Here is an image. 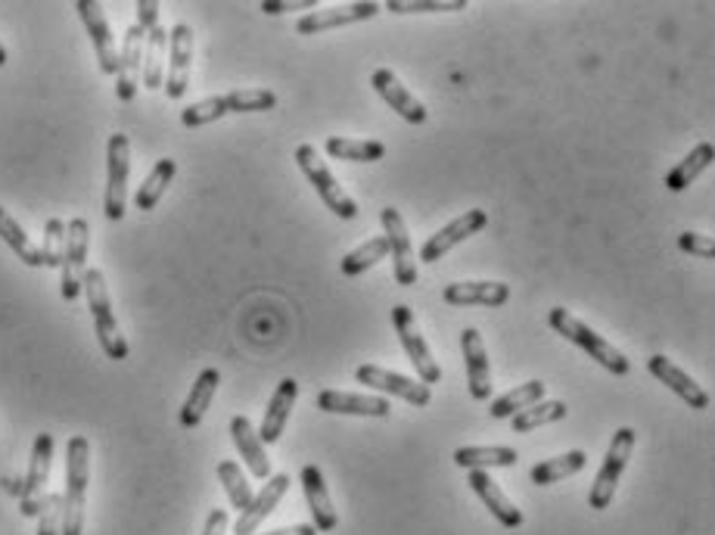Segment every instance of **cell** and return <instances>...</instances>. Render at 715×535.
<instances>
[{
	"label": "cell",
	"instance_id": "obj_1",
	"mask_svg": "<svg viewBox=\"0 0 715 535\" xmlns=\"http://www.w3.org/2000/svg\"><path fill=\"white\" fill-rule=\"evenodd\" d=\"M88 479H91V443L85 436H72L66 445V492H62L60 535L85 533Z\"/></svg>",
	"mask_w": 715,
	"mask_h": 535
},
{
	"label": "cell",
	"instance_id": "obj_2",
	"mask_svg": "<svg viewBox=\"0 0 715 535\" xmlns=\"http://www.w3.org/2000/svg\"><path fill=\"white\" fill-rule=\"evenodd\" d=\"M81 290L88 296V308H91L93 315V330H97V339H100V349H103L107 358H112V361H125V358H128V339L122 337L119 321H116V315H112V299H109V287L103 271H100V268H88Z\"/></svg>",
	"mask_w": 715,
	"mask_h": 535
},
{
	"label": "cell",
	"instance_id": "obj_3",
	"mask_svg": "<svg viewBox=\"0 0 715 535\" xmlns=\"http://www.w3.org/2000/svg\"><path fill=\"white\" fill-rule=\"evenodd\" d=\"M275 107V91H268V88H246V91L221 93V97H209V100H199L193 107H187L181 112V125L183 128H202V125L225 119L230 112H268V109Z\"/></svg>",
	"mask_w": 715,
	"mask_h": 535
},
{
	"label": "cell",
	"instance_id": "obj_4",
	"mask_svg": "<svg viewBox=\"0 0 715 535\" xmlns=\"http://www.w3.org/2000/svg\"><path fill=\"white\" fill-rule=\"evenodd\" d=\"M548 324L569 343H576L582 353H588V358H594L597 365H604L609 374H616V377H625L628 370H632V361L625 358L613 343L600 337V334H594L592 327L585 321H578L576 315H569L566 308H550Z\"/></svg>",
	"mask_w": 715,
	"mask_h": 535
},
{
	"label": "cell",
	"instance_id": "obj_5",
	"mask_svg": "<svg viewBox=\"0 0 715 535\" xmlns=\"http://www.w3.org/2000/svg\"><path fill=\"white\" fill-rule=\"evenodd\" d=\"M635 443H638V436H635V429L632 427H619L613 433V439H609L607 448V458L600 464V470H597V479H594L592 495H588V505L594 511H607L613 505V495L619 489V476L628 467V458H632V452H635Z\"/></svg>",
	"mask_w": 715,
	"mask_h": 535
},
{
	"label": "cell",
	"instance_id": "obj_6",
	"mask_svg": "<svg viewBox=\"0 0 715 535\" xmlns=\"http://www.w3.org/2000/svg\"><path fill=\"white\" fill-rule=\"evenodd\" d=\"M296 162H299V169L305 171V178L315 184V190H318V197L324 199V206L336 215V218H342V221H351L355 215H358V206H355V199L342 190V184L336 181L334 171L327 169V162L320 159L318 150L311 147V143H302V147H296Z\"/></svg>",
	"mask_w": 715,
	"mask_h": 535
},
{
	"label": "cell",
	"instance_id": "obj_7",
	"mask_svg": "<svg viewBox=\"0 0 715 535\" xmlns=\"http://www.w3.org/2000/svg\"><path fill=\"white\" fill-rule=\"evenodd\" d=\"M128 175H131V140L128 135H112L107 143V199H103V212L109 221L125 218Z\"/></svg>",
	"mask_w": 715,
	"mask_h": 535
},
{
	"label": "cell",
	"instance_id": "obj_8",
	"mask_svg": "<svg viewBox=\"0 0 715 535\" xmlns=\"http://www.w3.org/2000/svg\"><path fill=\"white\" fill-rule=\"evenodd\" d=\"M88 240H91V225L85 218H72L66 225V252H62V280L60 293L66 303H76L81 296L85 271H88Z\"/></svg>",
	"mask_w": 715,
	"mask_h": 535
},
{
	"label": "cell",
	"instance_id": "obj_9",
	"mask_svg": "<svg viewBox=\"0 0 715 535\" xmlns=\"http://www.w3.org/2000/svg\"><path fill=\"white\" fill-rule=\"evenodd\" d=\"M393 324H396V334L401 339V346H405V355H408V361L414 365V370L420 374V383L433 389V383L441 380V367L439 361L433 358L429 353L427 339L420 334V327L414 321V311L408 306H396L393 308Z\"/></svg>",
	"mask_w": 715,
	"mask_h": 535
},
{
	"label": "cell",
	"instance_id": "obj_10",
	"mask_svg": "<svg viewBox=\"0 0 715 535\" xmlns=\"http://www.w3.org/2000/svg\"><path fill=\"white\" fill-rule=\"evenodd\" d=\"M50 464H53V436L50 433H38V439L31 445L29 474L22 479V517H38L41 505L47 498V479H50Z\"/></svg>",
	"mask_w": 715,
	"mask_h": 535
},
{
	"label": "cell",
	"instance_id": "obj_11",
	"mask_svg": "<svg viewBox=\"0 0 715 535\" xmlns=\"http://www.w3.org/2000/svg\"><path fill=\"white\" fill-rule=\"evenodd\" d=\"M355 380L365 383L370 389H377V393H386V396L405 398L414 408H427L429 402H433V389L429 386H424L420 380H411V377H401L396 370H386V367H355Z\"/></svg>",
	"mask_w": 715,
	"mask_h": 535
},
{
	"label": "cell",
	"instance_id": "obj_12",
	"mask_svg": "<svg viewBox=\"0 0 715 535\" xmlns=\"http://www.w3.org/2000/svg\"><path fill=\"white\" fill-rule=\"evenodd\" d=\"M383 221V237L389 244V256H393V265H396V284L398 287H414L417 284V259H414V246H411V234L405 228V218L398 209H383L380 212Z\"/></svg>",
	"mask_w": 715,
	"mask_h": 535
},
{
	"label": "cell",
	"instance_id": "obj_13",
	"mask_svg": "<svg viewBox=\"0 0 715 535\" xmlns=\"http://www.w3.org/2000/svg\"><path fill=\"white\" fill-rule=\"evenodd\" d=\"M486 225H488L486 209H470V212H464L460 218H455V221H448L439 234H433L427 244L420 246V261L436 265V261L445 259L457 244H464V240H470L473 234L486 230Z\"/></svg>",
	"mask_w": 715,
	"mask_h": 535
},
{
	"label": "cell",
	"instance_id": "obj_14",
	"mask_svg": "<svg viewBox=\"0 0 715 535\" xmlns=\"http://www.w3.org/2000/svg\"><path fill=\"white\" fill-rule=\"evenodd\" d=\"M190 60H193V29L187 22H178L168 31V100H181L190 88Z\"/></svg>",
	"mask_w": 715,
	"mask_h": 535
},
{
	"label": "cell",
	"instance_id": "obj_15",
	"mask_svg": "<svg viewBox=\"0 0 715 535\" xmlns=\"http://www.w3.org/2000/svg\"><path fill=\"white\" fill-rule=\"evenodd\" d=\"M78 16L85 22V29L91 34V44L97 50V62H100V72L103 76H116L119 69V50H116V38L109 29V19L103 13V7L97 0H78L76 3Z\"/></svg>",
	"mask_w": 715,
	"mask_h": 535
},
{
	"label": "cell",
	"instance_id": "obj_16",
	"mask_svg": "<svg viewBox=\"0 0 715 535\" xmlns=\"http://www.w3.org/2000/svg\"><path fill=\"white\" fill-rule=\"evenodd\" d=\"M143 44H147V31L138 22L125 31L122 50H119V69H116V93L122 103H131L138 97L140 69H143Z\"/></svg>",
	"mask_w": 715,
	"mask_h": 535
},
{
	"label": "cell",
	"instance_id": "obj_17",
	"mask_svg": "<svg viewBox=\"0 0 715 535\" xmlns=\"http://www.w3.org/2000/svg\"><path fill=\"white\" fill-rule=\"evenodd\" d=\"M647 370H651L659 383H666L682 402H687V408H694V412H706V408H709V393H706L687 370H682V367L675 365L672 358L654 355V358H647Z\"/></svg>",
	"mask_w": 715,
	"mask_h": 535
},
{
	"label": "cell",
	"instance_id": "obj_18",
	"mask_svg": "<svg viewBox=\"0 0 715 535\" xmlns=\"http://www.w3.org/2000/svg\"><path fill=\"white\" fill-rule=\"evenodd\" d=\"M380 10L383 7L380 3H374V0L346 3V7H330V10H311V13H305L302 19L296 22V31H299V34H320V31L342 29V26H351V22L374 19Z\"/></svg>",
	"mask_w": 715,
	"mask_h": 535
},
{
	"label": "cell",
	"instance_id": "obj_19",
	"mask_svg": "<svg viewBox=\"0 0 715 535\" xmlns=\"http://www.w3.org/2000/svg\"><path fill=\"white\" fill-rule=\"evenodd\" d=\"M441 299L448 306L467 308V306H488L498 308L510 299V287L502 280H457L441 290Z\"/></svg>",
	"mask_w": 715,
	"mask_h": 535
},
{
	"label": "cell",
	"instance_id": "obj_20",
	"mask_svg": "<svg viewBox=\"0 0 715 535\" xmlns=\"http://www.w3.org/2000/svg\"><path fill=\"white\" fill-rule=\"evenodd\" d=\"M370 85H374V91L380 93L383 100L389 103V109H396L398 116L405 119V122L411 125H424L427 122V107L414 97L401 81H398V76L393 72V69H377L374 76H370Z\"/></svg>",
	"mask_w": 715,
	"mask_h": 535
},
{
	"label": "cell",
	"instance_id": "obj_21",
	"mask_svg": "<svg viewBox=\"0 0 715 535\" xmlns=\"http://www.w3.org/2000/svg\"><path fill=\"white\" fill-rule=\"evenodd\" d=\"M460 349H464V365H467V383L470 396L476 402H486L491 396V367H488V353L483 334L476 327H464L460 334Z\"/></svg>",
	"mask_w": 715,
	"mask_h": 535
},
{
	"label": "cell",
	"instance_id": "obj_22",
	"mask_svg": "<svg viewBox=\"0 0 715 535\" xmlns=\"http://www.w3.org/2000/svg\"><path fill=\"white\" fill-rule=\"evenodd\" d=\"M289 492V476L287 474H271V479L261 486V492L252 498V505L246 507L244 514L234 523V535H256L261 523L275 514L277 502Z\"/></svg>",
	"mask_w": 715,
	"mask_h": 535
},
{
	"label": "cell",
	"instance_id": "obj_23",
	"mask_svg": "<svg viewBox=\"0 0 715 535\" xmlns=\"http://www.w3.org/2000/svg\"><path fill=\"white\" fill-rule=\"evenodd\" d=\"M318 408L324 414H349V417H389V412H393L389 398L339 393V389L318 393Z\"/></svg>",
	"mask_w": 715,
	"mask_h": 535
},
{
	"label": "cell",
	"instance_id": "obj_24",
	"mask_svg": "<svg viewBox=\"0 0 715 535\" xmlns=\"http://www.w3.org/2000/svg\"><path fill=\"white\" fill-rule=\"evenodd\" d=\"M302 489H305V502H308V511L315 517V529L318 533H330L339 526V517H336V507L330 502V492H327V483H324V474H320L318 464H305L302 467Z\"/></svg>",
	"mask_w": 715,
	"mask_h": 535
},
{
	"label": "cell",
	"instance_id": "obj_25",
	"mask_svg": "<svg viewBox=\"0 0 715 535\" xmlns=\"http://www.w3.org/2000/svg\"><path fill=\"white\" fill-rule=\"evenodd\" d=\"M467 479H470L473 492L483 498V505L491 511V517L502 523L504 529H517V526H523V511L504 495L502 486L488 476V470H470Z\"/></svg>",
	"mask_w": 715,
	"mask_h": 535
},
{
	"label": "cell",
	"instance_id": "obj_26",
	"mask_svg": "<svg viewBox=\"0 0 715 535\" xmlns=\"http://www.w3.org/2000/svg\"><path fill=\"white\" fill-rule=\"evenodd\" d=\"M230 439L237 445L240 458L246 460L249 474L256 479H271V460L265 455V445H261L259 433L249 424V417H244V414L230 417Z\"/></svg>",
	"mask_w": 715,
	"mask_h": 535
},
{
	"label": "cell",
	"instance_id": "obj_27",
	"mask_svg": "<svg viewBox=\"0 0 715 535\" xmlns=\"http://www.w3.org/2000/svg\"><path fill=\"white\" fill-rule=\"evenodd\" d=\"M296 396H299V383L292 380V377L280 380L275 396L268 402V408H265V420H261L259 429L261 445H275L277 439L284 436V429H287L289 424V412H292V405H296Z\"/></svg>",
	"mask_w": 715,
	"mask_h": 535
},
{
	"label": "cell",
	"instance_id": "obj_28",
	"mask_svg": "<svg viewBox=\"0 0 715 535\" xmlns=\"http://www.w3.org/2000/svg\"><path fill=\"white\" fill-rule=\"evenodd\" d=\"M218 383H221V374H218L215 367L199 370L197 383H193V389H190V396H187V402L181 405V414H178V420H181L183 429L199 427V420L206 417L215 393H218Z\"/></svg>",
	"mask_w": 715,
	"mask_h": 535
},
{
	"label": "cell",
	"instance_id": "obj_29",
	"mask_svg": "<svg viewBox=\"0 0 715 535\" xmlns=\"http://www.w3.org/2000/svg\"><path fill=\"white\" fill-rule=\"evenodd\" d=\"M519 452L507 445H460L455 464L464 470H491V467H517Z\"/></svg>",
	"mask_w": 715,
	"mask_h": 535
},
{
	"label": "cell",
	"instance_id": "obj_30",
	"mask_svg": "<svg viewBox=\"0 0 715 535\" xmlns=\"http://www.w3.org/2000/svg\"><path fill=\"white\" fill-rule=\"evenodd\" d=\"M166 50H168V31L162 26L147 31V44H143V88L159 91L166 85Z\"/></svg>",
	"mask_w": 715,
	"mask_h": 535
},
{
	"label": "cell",
	"instance_id": "obj_31",
	"mask_svg": "<svg viewBox=\"0 0 715 535\" xmlns=\"http://www.w3.org/2000/svg\"><path fill=\"white\" fill-rule=\"evenodd\" d=\"M715 159V147L713 143H697L691 153L675 166V169L666 175V187H669L672 194H682V190H687V184H694L697 178H701L703 171L713 166Z\"/></svg>",
	"mask_w": 715,
	"mask_h": 535
},
{
	"label": "cell",
	"instance_id": "obj_32",
	"mask_svg": "<svg viewBox=\"0 0 715 535\" xmlns=\"http://www.w3.org/2000/svg\"><path fill=\"white\" fill-rule=\"evenodd\" d=\"M545 398V383L542 380H529L517 386V389H510V393H504L498 396L491 405H488V417L491 420H507V417H514L523 408H529L535 402H542Z\"/></svg>",
	"mask_w": 715,
	"mask_h": 535
},
{
	"label": "cell",
	"instance_id": "obj_33",
	"mask_svg": "<svg viewBox=\"0 0 715 535\" xmlns=\"http://www.w3.org/2000/svg\"><path fill=\"white\" fill-rule=\"evenodd\" d=\"M585 464H588V455H585L582 448H573V452L560 455V458H550V460H542V464H535L533 470H529V479H533L535 486H554V483H560V479H566V476L578 474Z\"/></svg>",
	"mask_w": 715,
	"mask_h": 535
},
{
	"label": "cell",
	"instance_id": "obj_34",
	"mask_svg": "<svg viewBox=\"0 0 715 535\" xmlns=\"http://www.w3.org/2000/svg\"><path fill=\"white\" fill-rule=\"evenodd\" d=\"M0 240L10 246L16 252V259H22L29 268H44V261H41V249L31 244L29 234L22 230V225L16 221L13 215L7 212L3 206H0Z\"/></svg>",
	"mask_w": 715,
	"mask_h": 535
},
{
	"label": "cell",
	"instance_id": "obj_35",
	"mask_svg": "<svg viewBox=\"0 0 715 535\" xmlns=\"http://www.w3.org/2000/svg\"><path fill=\"white\" fill-rule=\"evenodd\" d=\"M327 153L330 159H342V162H380L386 156V143L383 140H355V138H327Z\"/></svg>",
	"mask_w": 715,
	"mask_h": 535
},
{
	"label": "cell",
	"instance_id": "obj_36",
	"mask_svg": "<svg viewBox=\"0 0 715 535\" xmlns=\"http://www.w3.org/2000/svg\"><path fill=\"white\" fill-rule=\"evenodd\" d=\"M178 175V162L175 159H159L152 171L147 175V181L140 184L138 197H135V206H138L140 212H150L159 206V199L166 194V187L171 184V178Z\"/></svg>",
	"mask_w": 715,
	"mask_h": 535
},
{
	"label": "cell",
	"instance_id": "obj_37",
	"mask_svg": "<svg viewBox=\"0 0 715 535\" xmlns=\"http://www.w3.org/2000/svg\"><path fill=\"white\" fill-rule=\"evenodd\" d=\"M569 408H566L564 402H557V398H550V402H535L529 408H523L519 414L510 417V424H514V433H533V429L545 427V424H554V420H564Z\"/></svg>",
	"mask_w": 715,
	"mask_h": 535
},
{
	"label": "cell",
	"instance_id": "obj_38",
	"mask_svg": "<svg viewBox=\"0 0 715 535\" xmlns=\"http://www.w3.org/2000/svg\"><path fill=\"white\" fill-rule=\"evenodd\" d=\"M389 256V244H386V237H374V240H367L358 249H351L346 259L339 261V271L346 277H358L365 275L367 268H374L377 261H383Z\"/></svg>",
	"mask_w": 715,
	"mask_h": 535
},
{
	"label": "cell",
	"instance_id": "obj_39",
	"mask_svg": "<svg viewBox=\"0 0 715 535\" xmlns=\"http://www.w3.org/2000/svg\"><path fill=\"white\" fill-rule=\"evenodd\" d=\"M218 479H221V486L228 492L230 505L244 514L246 507L252 505V489H249V483H246L240 464H237V460H221V464H218Z\"/></svg>",
	"mask_w": 715,
	"mask_h": 535
},
{
	"label": "cell",
	"instance_id": "obj_40",
	"mask_svg": "<svg viewBox=\"0 0 715 535\" xmlns=\"http://www.w3.org/2000/svg\"><path fill=\"white\" fill-rule=\"evenodd\" d=\"M389 13H455V10H467V0H389L386 3Z\"/></svg>",
	"mask_w": 715,
	"mask_h": 535
},
{
	"label": "cell",
	"instance_id": "obj_41",
	"mask_svg": "<svg viewBox=\"0 0 715 535\" xmlns=\"http://www.w3.org/2000/svg\"><path fill=\"white\" fill-rule=\"evenodd\" d=\"M62 252H66V225L60 218H47L44 246H41L44 268H62Z\"/></svg>",
	"mask_w": 715,
	"mask_h": 535
},
{
	"label": "cell",
	"instance_id": "obj_42",
	"mask_svg": "<svg viewBox=\"0 0 715 535\" xmlns=\"http://www.w3.org/2000/svg\"><path fill=\"white\" fill-rule=\"evenodd\" d=\"M60 521H62V495L57 492H47L41 514H38V535H60Z\"/></svg>",
	"mask_w": 715,
	"mask_h": 535
},
{
	"label": "cell",
	"instance_id": "obj_43",
	"mask_svg": "<svg viewBox=\"0 0 715 535\" xmlns=\"http://www.w3.org/2000/svg\"><path fill=\"white\" fill-rule=\"evenodd\" d=\"M678 249H685V252L697 256V259H715L713 237H706V234H694V230L678 234Z\"/></svg>",
	"mask_w": 715,
	"mask_h": 535
},
{
	"label": "cell",
	"instance_id": "obj_44",
	"mask_svg": "<svg viewBox=\"0 0 715 535\" xmlns=\"http://www.w3.org/2000/svg\"><path fill=\"white\" fill-rule=\"evenodd\" d=\"M259 10L268 16L292 13V10H318V0H261Z\"/></svg>",
	"mask_w": 715,
	"mask_h": 535
},
{
	"label": "cell",
	"instance_id": "obj_45",
	"mask_svg": "<svg viewBox=\"0 0 715 535\" xmlns=\"http://www.w3.org/2000/svg\"><path fill=\"white\" fill-rule=\"evenodd\" d=\"M138 26L143 31L159 26V3L156 0H138Z\"/></svg>",
	"mask_w": 715,
	"mask_h": 535
},
{
	"label": "cell",
	"instance_id": "obj_46",
	"mask_svg": "<svg viewBox=\"0 0 715 535\" xmlns=\"http://www.w3.org/2000/svg\"><path fill=\"white\" fill-rule=\"evenodd\" d=\"M225 533H228V511H225V507H215L212 514H209V521H206L202 535H225Z\"/></svg>",
	"mask_w": 715,
	"mask_h": 535
},
{
	"label": "cell",
	"instance_id": "obj_47",
	"mask_svg": "<svg viewBox=\"0 0 715 535\" xmlns=\"http://www.w3.org/2000/svg\"><path fill=\"white\" fill-rule=\"evenodd\" d=\"M256 535H318V529H315L311 523H299V526H289V529H271V533Z\"/></svg>",
	"mask_w": 715,
	"mask_h": 535
},
{
	"label": "cell",
	"instance_id": "obj_48",
	"mask_svg": "<svg viewBox=\"0 0 715 535\" xmlns=\"http://www.w3.org/2000/svg\"><path fill=\"white\" fill-rule=\"evenodd\" d=\"M3 489L13 492V495H22V479H16V476H10V479H7V476H3Z\"/></svg>",
	"mask_w": 715,
	"mask_h": 535
},
{
	"label": "cell",
	"instance_id": "obj_49",
	"mask_svg": "<svg viewBox=\"0 0 715 535\" xmlns=\"http://www.w3.org/2000/svg\"><path fill=\"white\" fill-rule=\"evenodd\" d=\"M0 66H7V47L0 44Z\"/></svg>",
	"mask_w": 715,
	"mask_h": 535
}]
</instances>
